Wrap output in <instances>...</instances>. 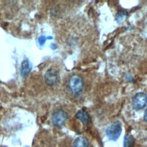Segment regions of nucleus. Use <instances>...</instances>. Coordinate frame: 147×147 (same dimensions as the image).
<instances>
[{
    "label": "nucleus",
    "instance_id": "f257e3e1",
    "mask_svg": "<svg viewBox=\"0 0 147 147\" xmlns=\"http://www.w3.org/2000/svg\"><path fill=\"white\" fill-rule=\"evenodd\" d=\"M68 84L71 91L75 95H78L83 90L84 86L83 79L80 75L75 74L69 78Z\"/></svg>",
    "mask_w": 147,
    "mask_h": 147
},
{
    "label": "nucleus",
    "instance_id": "f03ea898",
    "mask_svg": "<svg viewBox=\"0 0 147 147\" xmlns=\"http://www.w3.org/2000/svg\"><path fill=\"white\" fill-rule=\"evenodd\" d=\"M122 133V126L119 122H115L109 126L106 130L107 137L113 141L118 140Z\"/></svg>",
    "mask_w": 147,
    "mask_h": 147
},
{
    "label": "nucleus",
    "instance_id": "7ed1b4c3",
    "mask_svg": "<svg viewBox=\"0 0 147 147\" xmlns=\"http://www.w3.org/2000/svg\"><path fill=\"white\" fill-rule=\"evenodd\" d=\"M147 105V95L142 92L136 94L132 100L133 107L136 110L143 109Z\"/></svg>",
    "mask_w": 147,
    "mask_h": 147
},
{
    "label": "nucleus",
    "instance_id": "20e7f679",
    "mask_svg": "<svg viewBox=\"0 0 147 147\" xmlns=\"http://www.w3.org/2000/svg\"><path fill=\"white\" fill-rule=\"evenodd\" d=\"M67 119L66 112L62 110H58L53 113L52 116V122L57 127H61L64 125Z\"/></svg>",
    "mask_w": 147,
    "mask_h": 147
},
{
    "label": "nucleus",
    "instance_id": "39448f33",
    "mask_svg": "<svg viewBox=\"0 0 147 147\" xmlns=\"http://www.w3.org/2000/svg\"><path fill=\"white\" fill-rule=\"evenodd\" d=\"M44 80L45 83L49 86L56 84L59 80V74L55 69L51 68L47 70L44 75Z\"/></svg>",
    "mask_w": 147,
    "mask_h": 147
},
{
    "label": "nucleus",
    "instance_id": "423d86ee",
    "mask_svg": "<svg viewBox=\"0 0 147 147\" xmlns=\"http://www.w3.org/2000/svg\"><path fill=\"white\" fill-rule=\"evenodd\" d=\"M32 69V64L28 60H24L21 65V74L23 77L26 76L30 72Z\"/></svg>",
    "mask_w": 147,
    "mask_h": 147
},
{
    "label": "nucleus",
    "instance_id": "0eeeda50",
    "mask_svg": "<svg viewBox=\"0 0 147 147\" xmlns=\"http://www.w3.org/2000/svg\"><path fill=\"white\" fill-rule=\"evenodd\" d=\"M76 117L78 119H79L82 122H83L84 124L87 125L90 122V117L86 111L82 110H79L76 113Z\"/></svg>",
    "mask_w": 147,
    "mask_h": 147
},
{
    "label": "nucleus",
    "instance_id": "6e6552de",
    "mask_svg": "<svg viewBox=\"0 0 147 147\" xmlns=\"http://www.w3.org/2000/svg\"><path fill=\"white\" fill-rule=\"evenodd\" d=\"M89 142L88 140L84 137H78L73 144V147H88Z\"/></svg>",
    "mask_w": 147,
    "mask_h": 147
},
{
    "label": "nucleus",
    "instance_id": "1a4fd4ad",
    "mask_svg": "<svg viewBox=\"0 0 147 147\" xmlns=\"http://www.w3.org/2000/svg\"><path fill=\"white\" fill-rule=\"evenodd\" d=\"M133 144V138L130 135H126L123 140V147H131Z\"/></svg>",
    "mask_w": 147,
    "mask_h": 147
},
{
    "label": "nucleus",
    "instance_id": "9d476101",
    "mask_svg": "<svg viewBox=\"0 0 147 147\" xmlns=\"http://www.w3.org/2000/svg\"><path fill=\"white\" fill-rule=\"evenodd\" d=\"M126 16V13L124 11H120L117 13L115 18L118 22H121L122 21Z\"/></svg>",
    "mask_w": 147,
    "mask_h": 147
},
{
    "label": "nucleus",
    "instance_id": "9b49d317",
    "mask_svg": "<svg viewBox=\"0 0 147 147\" xmlns=\"http://www.w3.org/2000/svg\"><path fill=\"white\" fill-rule=\"evenodd\" d=\"M52 37H51V36H49V37H45V36H40L39 38H38V44L40 45H41V46H42L44 44H45V41H46V40H47V39H52Z\"/></svg>",
    "mask_w": 147,
    "mask_h": 147
},
{
    "label": "nucleus",
    "instance_id": "f8f14e48",
    "mask_svg": "<svg viewBox=\"0 0 147 147\" xmlns=\"http://www.w3.org/2000/svg\"><path fill=\"white\" fill-rule=\"evenodd\" d=\"M144 118V119H145V121L146 122H147V109H146V110L145 111Z\"/></svg>",
    "mask_w": 147,
    "mask_h": 147
}]
</instances>
